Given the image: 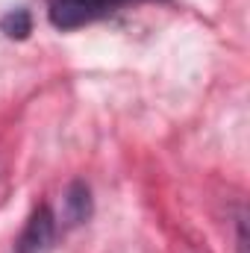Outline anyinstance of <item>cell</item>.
Masks as SVG:
<instances>
[{
	"label": "cell",
	"instance_id": "1",
	"mask_svg": "<svg viewBox=\"0 0 250 253\" xmlns=\"http://www.w3.org/2000/svg\"><path fill=\"white\" fill-rule=\"evenodd\" d=\"M124 0H47V18L56 30H80L106 18Z\"/></svg>",
	"mask_w": 250,
	"mask_h": 253
},
{
	"label": "cell",
	"instance_id": "2",
	"mask_svg": "<svg viewBox=\"0 0 250 253\" xmlns=\"http://www.w3.org/2000/svg\"><path fill=\"white\" fill-rule=\"evenodd\" d=\"M56 239V215L47 203L36 206L15 242V253H50Z\"/></svg>",
	"mask_w": 250,
	"mask_h": 253
},
{
	"label": "cell",
	"instance_id": "3",
	"mask_svg": "<svg viewBox=\"0 0 250 253\" xmlns=\"http://www.w3.org/2000/svg\"><path fill=\"white\" fill-rule=\"evenodd\" d=\"M94 212V200H91V189L83 180H74L62 197V221L65 227H80L91 218Z\"/></svg>",
	"mask_w": 250,
	"mask_h": 253
},
{
	"label": "cell",
	"instance_id": "4",
	"mask_svg": "<svg viewBox=\"0 0 250 253\" xmlns=\"http://www.w3.org/2000/svg\"><path fill=\"white\" fill-rule=\"evenodd\" d=\"M0 30H3L9 39H27V36L33 33V18H30V12H27V9H15V12L3 15Z\"/></svg>",
	"mask_w": 250,
	"mask_h": 253
}]
</instances>
